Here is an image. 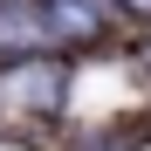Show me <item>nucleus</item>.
I'll use <instances>...</instances> for the list:
<instances>
[{
    "label": "nucleus",
    "mask_w": 151,
    "mask_h": 151,
    "mask_svg": "<svg viewBox=\"0 0 151 151\" xmlns=\"http://www.w3.org/2000/svg\"><path fill=\"white\" fill-rule=\"evenodd\" d=\"M48 48V28L35 7H0V55H35Z\"/></svg>",
    "instance_id": "nucleus-3"
},
{
    "label": "nucleus",
    "mask_w": 151,
    "mask_h": 151,
    "mask_svg": "<svg viewBox=\"0 0 151 151\" xmlns=\"http://www.w3.org/2000/svg\"><path fill=\"white\" fill-rule=\"evenodd\" d=\"M62 89H69V76L41 55H21V69L0 76V103H14V110H55Z\"/></svg>",
    "instance_id": "nucleus-1"
},
{
    "label": "nucleus",
    "mask_w": 151,
    "mask_h": 151,
    "mask_svg": "<svg viewBox=\"0 0 151 151\" xmlns=\"http://www.w3.org/2000/svg\"><path fill=\"white\" fill-rule=\"evenodd\" d=\"M41 28H48V41H96V7L89 0H48L41 7Z\"/></svg>",
    "instance_id": "nucleus-2"
},
{
    "label": "nucleus",
    "mask_w": 151,
    "mask_h": 151,
    "mask_svg": "<svg viewBox=\"0 0 151 151\" xmlns=\"http://www.w3.org/2000/svg\"><path fill=\"white\" fill-rule=\"evenodd\" d=\"M117 7H124V14H144V21H151V0H117Z\"/></svg>",
    "instance_id": "nucleus-4"
}]
</instances>
